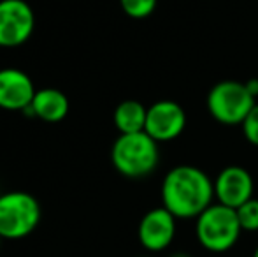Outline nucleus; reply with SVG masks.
Returning <instances> with one entry per match:
<instances>
[{
  "label": "nucleus",
  "mask_w": 258,
  "mask_h": 257,
  "mask_svg": "<svg viewBox=\"0 0 258 257\" xmlns=\"http://www.w3.org/2000/svg\"><path fill=\"white\" fill-rule=\"evenodd\" d=\"M214 202V182L197 166L172 168L162 182V206L177 220L197 219Z\"/></svg>",
  "instance_id": "1"
},
{
  "label": "nucleus",
  "mask_w": 258,
  "mask_h": 257,
  "mask_svg": "<svg viewBox=\"0 0 258 257\" xmlns=\"http://www.w3.org/2000/svg\"><path fill=\"white\" fill-rule=\"evenodd\" d=\"M111 162L116 171L126 178H144L158 168V143L144 130L119 134L111 148Z\"/></svg>",
  "instance_id": "2"
},
{
  "label": "nucleus",
  "mask_w": 258,
  "mask_h": 257,
  "mask_svg": "<svg viewBox=\"0 0 258 257\" xmlns=\"http://www.w3.org/2000/svg\"><path fill=\"white\" fill-rule=\"evenodd\" d=\"M242 233L237 212L220 202H213L195 219V236L202 248L223 254L234 248Z\"/></svg>",
  "instance_id": "3"
},
{
  "label": "nucleus",
  "mask_w": 258,
  "mask_h": 257,
  "mask_svg": "<svg viewBox=\"0 0 258 257\" xmlns=\"http://www.w3.org/2000/svg\"><path fill=\"white\" fill-rule=\"evenodd\" d=\"M42 210L32 194L11 190L0 194V236L4 240H23L41 224Z\"/></svg>",
  "instance_id": "4"
},
{
  "label": "nucleus",
  "mask_w": 258,
  "mask_h": 257,
  "mask_svg": "<svg viewBox=\"0 0 258 257\" xmlns=\"http://www.w3.org/2000/svg\"><path fill=\"white\" fill-rule=\"evenodd\" d=\"M207 111L221 125H241L256 104L246 83L223 79L207 93Z\"/></svg>",
  "instance_id": "5"
},
{
  "label": "nucleus",
  "mask_w": 258,
  "mask_h": 257,
  "mask_svg": "<svg viewBox=\"0 0 258 257\" xmlns=\"http://www.w3.org/2000/svg\"><path fill=\"white\" fill-rule=\"evenodd\" d=\"M35 14L25 0H0V48H18L32 37Z\"/></svg>",
  "instance_id": "6"
},
{
  "label": "nucleus",
  "mask_w": 258,
  "mask_h": 257,
  "mask_svg": "<svg viewBox=\"0 0 258 257\" xmlns=\"http://www.w3.org/2000/svg\"><path fill=\"white\" fill-rule=\"evenodd\" d=\"M176 217L163 206H158L144 213L137 226V238L144 250H148L150 254H160L172 245L176 238Z\"/></svg>",
  "instance_id": "7"
},
{
  "label": "nucleus",
  "mask_w": 258,
  "mask_h": 257,
  "mask_svg": "<svg viewBox=\"0 0 258 257\" xmlns=\"http://www.w3.org/2000/svg\"><path fill=\"white\" fill-rule=\"evenodd\" d=\"M186 129V113L176 100L163 99L148 108L144 132L156 143H169L183 134Z\"/></svg>",
  "instance_id": "8"
},
{
  "label": "nucleus",
  "mask_w": 258,
  "mask_h": 257,
  "mask_svg": "<svg viewBox=\"0 0 258 257\" xmlns=\"http://www.w3.org/2000/svg\"><path fill=\"white\" fill-rule=\"evenodd\" d=\"M255 182L242 166H227L214 178V199L220 204L237 210L253 197Z\"/></svg>",
  "instance_id": "9"
},
{
  "label": "nucleus",
  "mask_w": 258,
  "mask_h": 257,
  "mask_svg": "<svg viewBox=\"0 0 258 257\" xmlns=\"http://www.w3.org/2000/svg\"><path fill=\"white\" fill-rule=\"evenodd\" d=\"M30 76L16 67L0 69V108L7 111H27L35 95Z\"/></svg>",
  "instance_id": "10"
},
{
  "label": "nucleus",
  "mask_w": 258,
  "mask_h": 257,
  "mask_svg": "<svg viewBox=\"0 0 258 257\" xmlns=\"http://www.w3.org/2000/svg\"><path fill=\"white\" fill-rule=\"evenodd\" d=\"M28 113L48 124L61 122L69 113V99L58 88H41L35 92Z\"/></svg>",
  "instance_id": "11"
},
{
  "label": "nucleus",
  "mask_w": 258,
  "mask_h": 257,
  "mask_svg": "<svg viewBox=\"0 0 258 257\" xmlns=\"http://www.w3.org/2000/svg\"><path fill=\"white\" fill-rule=\"evenodd\" d=\"M146 117H148V108L139 100H123L116 106L112 120H114V127L118 129L119 134H136L143 132L146 127Z\"/></svg>",
  "instance_id": "12"
},
{
  "label": "nucleus",
  "mask_w": 258,
  "mask_h": 257,
  "mask_svg": "<svg viewBox=\"0 0 258 257\" xmlns=\"http://www.w3.org/2000/svg\"><path fill=\"white\" fill-rule=\"evenodd\" d=\"M158 0H119L123 13L134 20H144L151 16L156 9Z\"/></svg>",
  "instance_id": "13"
},
{
  "label": "nucleus",
  "mask_w": 258,
  "mask_h": 257,
  "mask_svg": "<svg viewBox=\"0 0 258 257\" xmlns=\"http://www.w3.org/2000/svg\"><path fill=\"white\" fill-rule=\"evenodd\" d=\"M237 219L241 224L242 231L248 233H255L258 231V199L251 197L249 201H246L242 206H239L237 210Z\"/></svg>",
  "instance_id": "14"
},
{
  "label": "nucleus",
  "mask_w": 258,
  "mask_h": 257,
  "mask_svg": "<svg viewBox=\"0 0 258 257\" xmlns=\"http://www.w3.org/2000/svg\"><path fill=\"white\" fill-rule=\"evenodd\" d=\"M241 127L246 141L249 144H253V146H258V102L253 106V110L248 113V117L244 118Z\"/></svg>",
  "instance_id": "15"
},
{
  "label": "nucleus",
  "mask_w": 258,
  "mask_h": 257,
  "mask_svg": "<svg viewBox=\"0 0 258 257\" xmlns=\"http://www.w3.org/2000/svg\"><path fill=\"white\" fill-rule=\"evenodd\" d=\"M246 86H248L249 93H251V95L256 99V97H258V79H256V78L248 79V81H246Z\"/></svg>",
  "instance_id": "16"
},
{
  "label": "nucleus",
  "mask_w": 258,
  "mask_h": 257,
  "mask_svg": "<svg viewBox=\"0 0 258 257\" xmlns=\"http://www.w3.org/2000/svg\"><path fill=\"white\" fill-rule=\"evenodd\" d=\"M169 257H195V255H191L190 252H184V250H177V252H172Z\"/></svg>",
  "instance_id": "17"
},
{
  "label": "nucleus",
  "mask_w": 258,
  "mask_h": 257,
  "mask_svg": "<svg viewBox=\"0 0 258 257\" xmlns=\"http://www.w3.org/2000/svg\"><path fill=\"white\" fill-rule=\"evenodd\" d=\"M251 257H258V247L255 248V252H253V255Z\"/></svg>",
  "instance_id": "18"
},
{
  "label": "nucleus",
  "mask_w": 258,
  "mask_h": 257,
  "mask_svg": "<svg viewBox=\"0 0 258 257\" xmlns=\"http://www.w3.org/2000/svg\"><path fill=\"white\" fill-rule=\"evenodd\" d=\"M137 257H155V255H137Z\"/></svg>",
  "instance_id": "19"
},
{
  "label": "nucleus",
  "mask_w": 258,
  "mask_h": 257,
  "mask_svg": "<svg viewBox=\"0 0 258 257\" xmlns=\"http://www.w3.org/2000/svg\"><path fill=\"white\" fill-rule=\"evenodd\" d=\"M2 240H4V238H2V236H0V247H2Z\"/></svg>",
  "instance_id": "20"
}]
</instances>
